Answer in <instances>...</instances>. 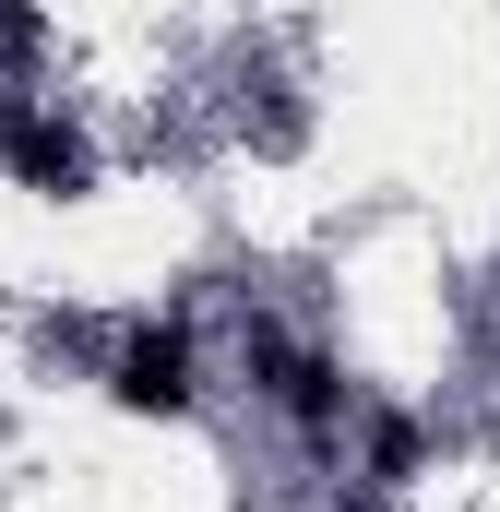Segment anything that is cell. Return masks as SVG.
Instances as JSON below:
<instances>
[{
	"label": "cell",
	"instance_id": "obj_5",
	"mask_svg": "<svg viewBox=\"0 0 500 512\" xmlns=\"http://www.w3.org/2000/svg\"><path fill=\"white\" fill-rule=\"evenodd\" d=\"M334 512H393V489H370V477H346V501Z\"/></svg>",
	"mask_w": 500,
	"mask_h": 512
},
{
	"label": "cell",
	"instance_id": "obj_3",
	"mask_svg": "<svg viewBox=\"0 0 500 512\" xmlns=\"http://www.w3.org/2000/svg\"><path fill=\"white\" fill-rule=\"evenodd\" d=\"M0 167H12L24 191H84V143L48 120L36 96H0Z\"/></svg>",
	"mask_w": 500,
	"mask_h": 512
},
{
	"label": "cell",
	"instance_id": "obj_1",
	"mask_svg": "<svg viewBox=\"0 0 500 512\" xmlns=\"http://www.w3.org/2000/svg\"><path fill=\"white\" fill-rule=\"evenodd\" d=\"M239 370H250L262 417H274L298 453H346V429H358V382H346L334 346H310V334H286V322H250Z\"/></svg>",
	"mask_w": 500,
	"mask_h": 512
},
{
	"label": "cell",
	"instance_id": "obj_2",
	"mask_svg": "<svg viewBox=\"0 0 500 512\" xmlns=\"http://www.w3.org/2000/svg\"><path fill=\"white\" fill-rule=\"evenodd\" d=\"M108 405H131V417H191V405H203V346H191V322H131L120 358H108Z\"/></svg>",
	"mask_w": 500,
	"mask_h": 512
},
{
	"label": "cell",
	"instance_id": "obj_4",
	"mask_svg": "<svg viewBox=\"0 0 500 512\" xmlns=\"http://www.w3.org/2000/svg\"><path fill=\"white\" fill-rule=\"evenodd\" d=\"M417 465H429V429H417V417H393V405H381V417H370V453H358V477H370V489H405V477H417Z\"/></svg>",
	"mask_w": 500,
	"mask_h": 512
}]
</instances>
